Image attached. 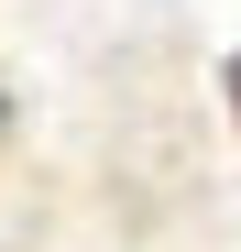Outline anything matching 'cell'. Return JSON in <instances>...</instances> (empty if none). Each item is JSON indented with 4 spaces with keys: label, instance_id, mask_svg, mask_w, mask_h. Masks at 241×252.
Here are the masks:
<instances>
[{
    "label": "cell",
    "instance_id": "cell-1",
    "mask_svg": "<svg viewBox=\"0 0 241 252\" xmlns=\"http://www.w3.org/2000/svg\"><path fill=\"white\" fill-rule=\"evenodd\" d=\"M230 110H241V66H230Z\"/></svg>",
    "mask_w": 241,
    "mask_h": 252
},
{
    "label": "cell",
    "instance_id": "cell-2",
    "mask_svg": "<svg viewBox=\"0 0 241 252\" xmlns=\"http://www.w3.org/2000/svg\"><path fill=\"white\" fill-rule=\"evenodd\" d=\"M0 110H11V77H0Z\"/></svg>",
    "mask_w": 241,
    "mask_h": 252
}]
</instances>
